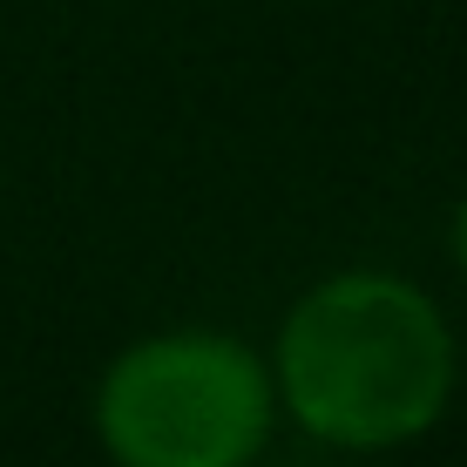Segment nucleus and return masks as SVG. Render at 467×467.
Masks as SVG:
<instances>
[{"label":"nucleus","instance_id":"obj_1","mask_svg":"<svg viewBox=\"0 0 467 467\" xmlns=\"http://www.w3.org/2000/svg\"><path fill=\"white\" fill-rule=\"evenodd\" d=\"M271 393L312 441L346 454H386L420 441L447 413L454 332L413 278L339 271L285 312Z\"/></svg>","mask_w":467,"mask_h":467},{"label":"nucleus","instance_id":"obj_2","mask_svg":"<svg viewBox=\"0 0 467 467\" xmlns=\"http://www.w3.org/2000/svg\"><path fill=\"white\" fill-rule=\"evenodd\" d=\"M271 420V366L203 326L136 339L95 386V441L116 467H251Z\"/></svg>","mask_w":467,"mask_h":467},{"label":"nucleus","instance_id":"obj_3","mask_svg":"<svg viewBox=\"0 0 467 467\" xmlns=\"http://www.w3.org/2000/svg\"><path fill=\"white\" fill-rule=\"evenodd\" d=\"M454 265H461V278H467V197H461V211H454Z\"/></svg>","mask_w":467,"mask_h":467}]
</instances>
